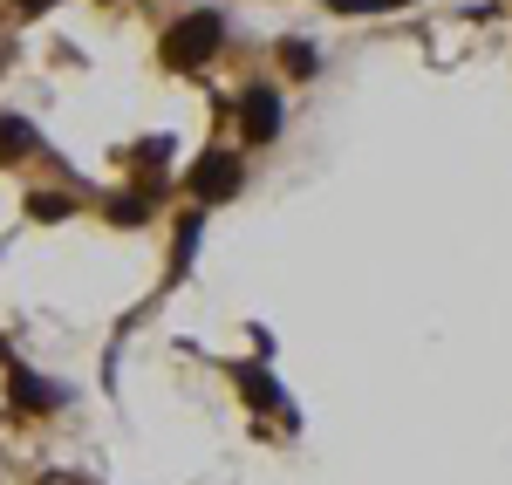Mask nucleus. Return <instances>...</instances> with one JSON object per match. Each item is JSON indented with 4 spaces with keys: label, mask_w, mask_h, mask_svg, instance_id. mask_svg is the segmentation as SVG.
<instances>
[{
    "label": "nucleus",
    "mask_w": 512,
    "mask_h": 485,
    "mask_svg": "<svg viewBox=\"0 0 512 485\" xmlns=\"http://www.w3.org/2000/svg\"><path fill=\"white\" fill-rule=\"evenodd\" d=\"M28 212H35V219H69V199H55V192H48V199H35Z\"/></svg>",
    "instance_id": "obj_6"
},
{
    "label": "nucleus",
    "mask_w": 512,
    "mask_h": 485,
    "mask_svg": "<svg viewBox=\"0 0 512 485\" xmlns=\"http://www.w3.org/2000/svg\"><path fill=\"white\" fill-rule=\"evenodd\" d=\"M192 192H198V199H233V192H239V164L212 151V158L192 171Z\"/></svg>",
    "instance_id": "obj_2"
},
{
    "label": "nucleus",
    "mask_w": 512,
    "mask_h": 485,
    "mask_svg": "<svg viewBox=\"0 0 512 485\" xmlns=\"http://www.w3.org/2000/svg\"><path fill=\"white\" fill-rule=\"evenodd\" d=\"M21 7H41V0H21Z\"/></svg>",
    "instance_id": "obj_7"
},
{
    "label": "nucleus",
    "mask_w": 512,
    "mask_h": 485,
    "mask_svg": "<svg viewBox=\"0 0 512 485\" xmlns=\"http://www.w3.org/2000/svg\"><path fill=\"white\" fill-rule=\"evenodd\" d=\"M14 404H21V410H41V404H48V390H41L35 376H14Z\"/></svg>",
    "instance_id": "obj_5"
},
{
    "label": "nucleus",
    "mask_w": 512,
    "mask_h": 485,
    "mask_svg": "<svg viewBox=\"0 0 512 485\" xmlns=\"http://www.w3.org/2000/svg\"><path fill=\"white\" fill-rule=\"evenodd\" d=\"M274 123H280L274 96H267V89H253V96H246V137H274Z\"/></svg>",
    "instance_id": "obj_3"
},
{
    "label": "nucleus",
    "mask_w": 512,
    "mask_h": 485,
    "mask_svg": "<svg viewBox=\"0 0 512 485\" xmlns=\"http://www.w3.org/2000/svg\"><path fill=\"white\" fill-rule=\"evenodd\" d=\"M212 41H219V21H212V14H192V21H178V28L164 35V55H171L178 69H192V62L212 55Z\"/></svg>",
    "instance_id": "obj_1"
},
{
    "label": "nucleus",
    "mask_w": 512,
    "mask_h": 485,
    "mask_svg": "<svg viewBox=\"0 0 512 485\" xmlns=\"http://www.w3.org/2000/svg\"><path fill=\"white\" fill-rule=\"evenodd\" d=\"M28 144H35V130H28V123H0V164L14 158V151H28Z\"/></svg>",
    "instance_id": "obj_4"
}]
</instances>
